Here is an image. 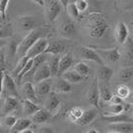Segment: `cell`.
<instances>
[{
    "mask_svg": "<svg viewBox=\"0 0 133 133\" xmlns=\"http://www.w3.org/2000/svg\"><path fill=\"white\" fill-rule=\"evenodd\" d=\"M109 28V24L104 17L98 13H91L89 15L87 29L89 36L94 39L101 38Z\"/></svg>",
    "mask_w": 133,
    "mask_h": 133,
    "instance_id": "cell-1",
    "label": "cell"
},
{
    "mask_svg": "<svg viewBox=\"0 0 133 133\" xmlns=\"http://www.w3.org/2000/svg\"><path fill=\"white\" fill-rule=\"evenodd\" d=\"M42 37V30L41 29H33L31 30L27 36L22 39V41L19 43L16 48L17 56L22 58L26 55L28 50L33 46V44Z\"/></svg>",
    "mask_w": 133,
    "mask_h": 133,
    "instance_id": "cell-2",
    "label": "cell"
},
{
    "mask_svg": "<svg viewBox=\"0 0 133 133\" xmlns=\"http://www.w3.org/2000/svg\"><path fill=\"white\" fill-rule=\"evenodd\" d=\"M85 99L89 102L90 105L97 108L98 103H99V94H98V82L97 78H94V81H91L88 88L85 89L84 92Z\"/></svg>",
    "mask_w": 133,
    "mask_h": 133,
    "instance_id": "cell-3",
    "label": "cell"
},
{
    "mask_svg": "<svg viewBox=\"0 0 133 133\" xmlns=\"http://www.w3.org/2000/svg\"><path fill=\"white\" fill-rule=\"evenodd\" d=\"M96 53L99 55L101 60L108 63H115L121 59V53L118 48L112 49H96Z\"/></svg>",
    "mask_w": 133,
    "mask_h": 133,
    "instance_id": "cell-4",
    "label": "cell"
},
{
    "mask_svg": "<svg viewBox=\"0 0 133 133\" xmlns=\"http://www.w3.org/2000/svg\"><path fill=\"white\" fill-rule=\"evenodd\" d=\"M63 5L59 0H50L46 9V19L48 22H54L61 14Z\"/></svg>",
    "mask_w": 133,
    "mask_h": 133,
    "instance_id": "cell-5",
    "label": "cell"
},
{
    "mask_svg": "<svg viewBox=\"0 0 133 133\" xmlns=\"http://www.w3.org/2000/svg\"><path fill=\"white\" fill-rule=\"evenodd\" d=\"M48 40L45 39V38H40L38 39L35 43L33 44V46L28 50V52L26 53V57L28 59H34L36 58L37 56L41 55V54H44L46 48L48 47Z\"/></svg>",
    "mask_w": 133,
    "mask_h": 133,
    "instance_id": "cell-6",
    "label": "cell"
},
{
    "mask_svg": "<svg viewBox=\"0 0 133 133\" xmlns=\"http://www.w3.org/2000/svg\"><path fill=\"white\" fill-rule=\"evenodd\" d=\"M3 90L6 92V94H8L7 96L18 97V91H17L15 81L13 79L11 75H9L8 72H4V76H3V88H2V91Z\"/></svg>",
    "mask_w": 133,
    "mask_h": 133,
    "instance_id": "cell-7",
    "label": "cell"
},
{
    "mask_svg": "<svg viewBox=\"0 0 133 133\" xmlns=\"http://www.w3.org/2000/svg\"><path fill=\"white\" fill-rule=\"evenodd\" d=\"M52 91L56 94H66L72 91V83L66 82L62 77H58L54 82H52Z\"/></svg>",
    "mask_w": 133,
    "mask_h": 133,
    "instance_id": "cell-8",
    "label": "cell"
},
{
    "mask_svg": "<svg viewBox=\"0 0 133 133\" xmlns=\"http://www.w3.org/2000/svg\"><path fill=\"white\" fill-rule=\"evenodd\" d=\"M51 76V71L50 68L48 66V63L44 62L43 64H41L39 68L34 72L33 74V82L35 83H39L41 81H44L47 78H50Z\"/></svg>",
    "mask_w": 133,
    "mask_h": 133,
    "instance_id": "cell-9",
    "label": "cell"
},
{
    "mask_svg": "<svg viewBox=\"0 0 133 133\" xmlns=\"http://www.w3.org/2000/svg\"><path fill=\"white\" fill-rule=\"evenodd\" d=\"M76 25L74 20H65L61 23L60 27H59V32L61 34V36L65 38H72L76 34Z\"/></svg>",
    "mask_w": 133,
    "mask_h": 133,
    "instance_id": "cell-10",
    "label": "cell"
},
{
    "mask_svg": "<svg viewBox=\"0 0 133 133\" xmlns=\"http://www.w3.org/2000/svg\"><path fill=\"white\" fill-rule=\"evenodd\" d=\"M109 132L131 133L133 132V122H114L108 124Z\"/></svg>",
    "mask_w": 133,
    "mask_h": 133,
    "instance_id": "cell-11",
    "label": "cell"
},
{
    "mask_svg": "<svg viewBox=\"0 0 133 133\" xmlns=\"http://www.w3.org/2000/svg\"><path fill=\"white\" fill-rule=\"evenodd\" d=\"M81 56L82 58L84 60H88V61H92L96 64H98L100 66L104 65L103 61L101 60V58L99 57V55L96 53V51L90 48V47H83L82 48V52H81Z\"/></svg>",
    "mask_w": 133,
    "mask_h": 133,
    "instance_id": "cell-12",
    "label": "cell"
},
{
    "mask_svg": "<svg viewBox=\"0 0 133 133\" xmlns=\"http://www.w3.org/2000/svg\"><path fill=\"white\" fill-rule=\"evenodd\" d=\"M52 79L50 78H47L44 81H41L39 83H36L34 85V89H35V92L37 94V96H45V95H48L52 90Z\"/></svg>",
    "mask_w": 133,
    "mask_h": 133,
    "instance_id": "cell-13",
    "label": "cell"
},
{
    "mask_svg": "<svg viewBox=\"0 0 133 133\" xmlns=\"http://www.w3.org/2000/svg\"><path fill=\"white\" fill-rule=\"evenodd\" d=\"M74 63V58L71 53H66L60 58L59 60V68H58V74L57 77H61L64 72L68 71Z\"/></svg>",
    "mask_w": 133,
    "mask_h": 133,
    "instance_id": "cell-14",
    "label": "cell"
},
{
    "mask_svg": "<svg viewBox=\"0 0 133 133\" xmlns=\"http://www.w3.org/2000/svg\"><path fill=\"white\" fill-rule=\"evenodd\" d=\"M52 118V113L46 108H40L31 115V120L36 124H44Z\"/></svg>",
    "mask_w": 133,
    "mask_h": 133,
    "instance_id": "cell-15",
    "label": "cell"
},
{
    "mask_svg": "<svg viewBox=\"0 0 133 133\" xmlns=\"http://www.w3.org/2000/svg\"><path fill=\"white\" fill-rule=\"evenodd\" d=\"M114 37L118 44H123L125 40L128 38V28L124 22L117 23L115 30H114Z\"/></svg>",
    "mask_w": 133,
    "mask_h": 133,
    "instance_id": "cell-16",
    "label": "cell"
},
{
    "mask_svg": "<svg viewBox=\"0 0 133 133\" xmlns=\"http://www.w3.org/2000/svg\"><path fill=\"white\" fill-rule=\"evenodd\" d=\"M95 117H96V110L94 108H89L87 110H83L82 116L78 118L76 123L78 124L79 126H87L94 121Z\"/></svg>",
    "mask_w": 133,
    "mask_h": 133,
    "instance_id": "cell-17",
    "label": "cell"
},
{
    "mask_svg": "<svg viewBox=\"0 0 133 133\" xmlns=\"http://www.w3.org/2000/svg\"><path fill=\"white\" fill-rule=\"evenodd\" d=\"M102 119L108 123H114V122H133L132 116H130L126 111H122L120 113L113 114V115H103Z\"/></svg>",
    "mask_w": 133,
    "mask_h": 133,
    "instance_id": "cell-18",
    "label": "cell"
},
{
    "mask_svg": "<svg viewBox=\"0 0 133 133\" xmlns=\"http://www.w3.org/2000/svg\"><path fill=\"white\" fill-rule=\"evenodd\" d=\"M32 120L31 118H28V117H20V118H17L15 124L11 127L12 133H21L23 130L30 128L32 125Z\"/></svg>",
    "mask_w": 133,
    "mask_h": 133,
    "instance_id": "cell-19",
    "label": "cell"
},
{
    "mask_svg": "<svg viewBox=\"0 0 133 133\" xmlns=\"http://www.w3.org/2000/svg\"><path fill=\"white\" fill-rule=\"evenodd\" d=\"M37 21L33 16H20L18 20L19 28L23 31H31L35 29Z\"/></svg>",
    "mask_w": 133,
    "mask_h": 133,
    "instance_id": "cell-20",
    "label": "cell"
},
{
    "mask_svg": "<svg viewBox=\"0 0 133 133\" xmlns=\"http://www.w3.org/2000/svg\"><path fill=\"white\" fill-rule=\"evenodd\" d=\"M19 105L18 103V100L17 97L14 96H6L3 101V104H2V113L5 115V114H9L11 113L12 111H14Z\"/></svg>",
    "mask_w": 133,
    "mask_h": 133,
    "instance_id": "cell-21",
    "label": "cell"
},
{
    "mask_svg": "<svg viewBox=\"0 0 133 133\" xmlns=\"http://www.w3.org/2000/svg\"><path fill=\"white\" fill-rule=\"evenodd\" d=\"M60 104H61V101L56 95V92L52 91L49 94V97L45 101V108L50 111L51 113H53L57 108L60 107Z\"/></svg>",
    "mask_w": 133,
    "mask_h": 133,
    "instance_id": "cell-22",
    "label": "cell"
},
{
    "mask_svg": "<svg viewBox=\"0 0 133 133\" xmlns=\"http://www.w3.org/2000/svg\"><path fill=\"white\" fill-rule=\"evenodd\" d=\"M61 77L63 78H65L66 82H69L70 83H78L87 78L83 76H81L79 74H78L75 70H68L62 75Z\"/></svg>",
    "mask_w": 133,
    "mask_h": 133,
    "instance_id": "cell-23",
    "label": "cell"
},
{
    "mask_svg": "<svg viewBox=\"0 0 133 133\" xmlns=\"http://www.w3.org/2000/svg\"><path fill=\"white\" fill-rule=\"evenodd\" d=\"M22 106L23 113H24L25 116H31L38 109H40V106L37 104V102H34V101L27 99V98H25V99L23 100Z\"/></svg>",
    "mask_w": 133,
    "mask_h": 133,
    "instance_id": "cell-24",
    "label": "cell"
},
{
    "mask_svg": "<svg viewBox=\"0 0 133 133\" xmlns=\"http://www.w3.org/2000/svg\"><path fill=\"white\" fill-rule=\"evenodd\" d=\"M113 70L110 69L109 66H106L102 65L101 68L97 71V81L103 82V83H108L110 81V78L113 76Z\"/></svg>",
    "mask_w": 133,
    "mask_h": 133,
    "instance_id": "cell-25",
    "label": "cell"
},
{
    "mask_svg": "<svg viewBox=\"0 0 133 133\" xmlns=\"http://www.w3.org/2000/svg\"><path fill=\"white\" fill-rule=\"evenodd\" d=\"M23 94L25 95V98L32 100L34 102L38 101V96L35 92V89H34V85L32 83L27 82V83H24V85H23Z\"/></svg>",
    "mask_w": 133,
    "mask_h": 133,
    "instance_id": "cell-26",
    "label": "cell"
},
{
    "mask_svg": "<svg viewBox=\"0 0 133 133\" xmlns=\"http://www.w3.org/2000/svg\"><path fill=\"white\" fill-rule=\"evenodd\" d=\"M65 50V46L60 42H52L48 44L44 54H51V55H60Z\"/></svg>",
    "mask_w": 133,
    "mask_h": 133,
    "instance_id": "cell-27",
    "label": "cell"
},
{
    "mask_svg": "<svg viewBox=\"0 0 133 133\" xmlns=\"http://www.w3.org/2000/svg\"><path fill=\"white\" fill-rule=\"evenodd\" d=\"M123 56L127 61H133V39L128 37L123 43Z\"/></svg>",
    "mask_w": 133,
    "mask_h": 133,
    "instance_id": "cell-28",
    "label": "cell"
},
{
    "mask_svg": "<svg viewBox=\"0 0 133 133\" xmlns=\"http://www.w3.org/2000/svg\"><path fill=\"white\" fill-rule=\"evenodd\" d=\"M98 94H99V98L103 101H109L110 97L112 96V92L108 88V85H106V83L103 82L98 83Z\"/></svg>",
    "mask_w": 133,
    "mask_h": 133,
    "instance_id": "cell-29",
    "label": "cell"
},
{
    "mask_svg": "<svg viewBox=\"0 0 133 133\" xmlns=\"http://www.w3.org/2000/svg\"><path fill=\"white\" fill-rule=\"evenodd\" d=\"M133 77L132 66H124L121 68L118 72V79L122 83H127Z\"/></svg>",
    "mask_w": 133,
    "mask_h": 133,
    "instance_id": "cell-30",
    "label": "cell"
},
{
    "mask_svg": "<svg viewBox=\"0 0 133 133\" xmlns=\"http://www.w3.org/2000/svg\"><path fill=\"white\" fill-rule=\"evenodd\" d=\"M74 70L78 72V74H79L81 76L84 77V78H88V77L90 76V69L83 62H78V63H77L75 65V66H74Z\"/></svg>",
    "mask_w": 133,
    "mask_h": 133,
    "instance_id": "cell-31",
    "label": "cell"
},
{
    "mask_svg": "<svg viewBox=\"0 0 133 133\" xmlns=\"http://www.w3.org/2000/svg\"><path fill=\"white\" fill-rule=\"evenodd\" d=\"M115 7L118 11L126 12L133 8V0H116Z\"/></svg>",
    "mask_w": 133,
    "mask_h": 133,
    "instance_id": "cell-32",
    "label": "cell"
},
{
    "mask_svg": "<svg viewBox=\"0 0 133 133\" xmlns=\"http://www.w3.org/2000/svg\"><path fill=\"white\" fill-rule=\"evenodd\" d=\"M66 10L68 12V15L69 17L72 19V20H78L79 18V11L78 10L77 6L74 2H69V4L66 6Z\"/></svg>",
    "mask_w": 133,
    "mask_h": 133,
    "instance_id": "cell-33",
    "label": "cell"
},
{
    "mask_svg": "<svg viewBox=\"0 0 133 133\" xmlns=\"http://www.w3.org/2000/svg\"><path fill=\"white\" fill-rule=\"evenodd\" d=\"M59 60H60V56L59 55H53V58L51 59L48 66L50 68L51 76L52 77H57L58 74V68H59Z\"/></svg>",
    "mask_w": 133,
    "mask_h": 133,
    "instance_id": "cell-34",
    "label": "cell"
},
{
    "mask_svg": "<svg viewBox=\"0 0 133 133\" xmlns=\"http://www.w3.org/2000/svg\"><path fill=\"white\" fill-rule=\"evenodd\" d=\"M83 113V109L82 107H72L71 110L68 111V118L71 120L72 122H76L78 120V118L82 116V114Z\"/></svg>",
    "mask_w": 133,
    "mask_h": 133,
    "instance_id": "cell-35",
    "label": "cell"
},
{
    "mask_svg": "<svg viewBox=\"0 0 133 133\" xmlns=\"http://www.w3.org/2000/svg\"><path fill=\"white\" fill-rule=\"evenodd\" d=\"M122 111H124L122 104H112V103H110L106 107L105 111H104V115H113V114L120 113Z\"/></svg>",
    "mask_w": 133,
    "mask_h": 133,
    "instance_id": "cell-36",
    "label": "cell"
},
{
    "mask_svg": "<svg viewBox=\"0 0 133 133\" xmlns=\"http://www.w3.org/2000/svg\"><path fill=\"white\" fill-rule=\"evenodd\" d=\"M115 92H116V95H118L119 97H121L122 99H125L128 96V94L130 92V89L128 88L126 84H119L117 85L116 89H115Z\"/></svg>",
    "mask_w": 133,
    "mask_h": 133,
    "instance_id": "cell-37",
    "label": "cell"
},
{
    "mask_svg": "<svg viewBox=\"0 0 133 133\" xmlns=\"http://www.w3.org/2000/svg\"><path fill=\"white\" fill-rule=\"evenodd\" d=\"M32 65H33V59H29V60L27 61V63L25 64L24 68L21 70V72H19V74H18V76H17L18 82H21V79H22L24 77H26V75H27L28 72H29V71L31 70Z\"/></svg>",
    "mask_w": 133,
    "mask_h": 133,
    "instance_id": "cell-38",
    "label": "cell"
},
{
    "mask_svg": "<svg viewBox=\"0 0 133 133\" xmlns=\"http://www.w3.org/2000/svg\"><path fill=\"white\" fill-rule=\"evenodd\" d=\"M17 120V117L15 115H11V114H5L4 117H3V119H2V122H3V124L5 125L6 127H9L11 128L14 124H15V122Z\"/></svg>",
    "mask_w": 133,
    "mask_h": 133,
    "instance_id": "cell-39",
    "label": "cell"
},
{
    "mask_svg": "<svg viewBox=\"0 0 133 133\" xmlns=\"http://www.w3.org/2000/svg\"><path fill=\"white\" fill-rule=\"evenodd\" d=\"M74 3L76 4L79 13H83V12H84L89 8V2H88V0H77Z\"/></svg>",
    "mask_w": 133,
    "mask_h": 133,
    "instance_id": "cell-40",
    "label": "cell"
},
{
    "mask_svg": "<svg viewBox=\"0 0 133 133\" xmlns=\"http://www.w3.org/2000/svg\"><path fill=\"white\" fill-rule=\"evenodd\" d=\"M21 60L19 61V63H18V65H17L16 69L13 71V74L14 75H16V76H18V74L21 72V70H22L23 68H24V66H25V64L27 63V61L29 60L26 56H24V57H22V58H20Z\"/></svg>",
    "mask_w": 133,
    "mask_h": 133,
    "instance_id": "cell-41",
    "label": "cell"
},
{
    "mask_svg": "<svg viewBox=\"0 0 133 133\" xmlns=\"http://www.w3.org/2000/svg\"><path fill=\"white\" fill-rule=\"evenodd\" d=\"M10 0H0V15L5 20L6 11H7V6L9 4Z\"/></svg>",
    "mask_w": 133,
    "mask_h": 133,
    "instance_id": "cell-42",
    "label": "cell"
},
{
    "mask_svg": "<svg viewBox=\"0 0 133 133\" xmlns=\"http://www.w3.org/2000/svg\"><path fill=\"white\" fill-rule=\"evenodd\" d=\"M12 32L10 29H5L3 26H0V39H6L7 37H10Z\"/></svg>",
    "mask_w": 133,
    "mask_h": 133,
    "instance_id": "cell-43",
    "label": "cell"
},
{
    "mask_svg": "<svg viewBox=\"0 0 133 133\" xmlns=\"http://www.w3.org/2000/svg\"><path fill=\"white\" fill-rule=\"evenodd\" d=\"M123 101H124V99H122L121 97H119L116 94H114V95L112 94V96H111L110 99H109V102L112 103V104H122Z\"/></svg>",
    "mask_w": 133,
    "mask_h": 133,
    "instance_id": "cell-44",
    "label": "cell"
},
{
    "mask_svg": "<svg viewBox=\"0 0 133 133\" xmlns=\"http://www.w3.org/2000/svg\"><path fill=\"white\" fill-rule=\"evenodd\" d=\"M38 132L40 133H53L54 132V129L51 127V126H48V125H43L39 128Z\"/></svg>",
    "mask_w": 133,
    "mask_h": 133,
    "instance_id": "cell-45",
    "label": "cell"
},
{
    "mask_svg": "<svg viewBox=\"0 0 133 133\" xmlns=\"http://www.w3.org/2000/svg\"><path fill=\"white\" fill-rule=\"evenodd\" d=\"M3 76H4V70L0 71V95L2 94V88H3Z\"/></svg>",
    "mask_w": 133,
    "mask_h": 133,
    "instance_id": "cell-46",
    "label": "cell"
},
{
    "mask_svg": "<svg viewBox=\"0 0 133 133\" xmlns=\"http://www.w3.org/2000/svg\"><path fill=\"white\" fill-rule=\"evenodd\" d=\"M126 100V102H128L129 104H133V91H130L129 94H128V96L125 98Z\"/></svg>",
    "mask_w": 133,
    "mask_h": 133,
    "instance_id": "cell-47",
    "label": "cell"
},
{
    "mask_svg": "<svg viewBox=\"0 0 133 133\" xmlns=\"http://www.w3.org/2000/svg\"><path fill=\"white\" fill-rule=\"evenodd\" d=\"M7 40L6 39H0V49H2L4 46H6L7 45Z\"/></svg>",
    "mask_w": 133,
    "mask_h": 133,
    "instance_id": "cell-48",
    "label": "cell"
},
{
    "mask_svg": "<svg viewBox=\"0 0 133 133\" xmlns=\"http://www.w3.org/2000/svg\"><path fill=\"white\" fill-rule=\"evenodd\" d=\"M4 70V58L2 56H0V71Z\"/></svg>",
    "mask_w": 133,
    "mask_h": 133,
    "instance_id": "cell-49",
    "label": "cell"
},
{
    "mask_svg": "<svg viewBox=\"0 0 133 133\" xmlns=\"http://www.w3.org/2000/svg\"><path fill=\"white\" fill-rule=\"evenodd\" d=\"M33 2H35L39 6H45V0H33Z\"/></svg>",
    "mask_w": 133,
    "mask_h": 133,
    "instance_id": "cell-50",
    "label": "cell"
},
{
    "mask_svg": "<svg viewBox=\"0 0 133 133\" xmlns=\"http://www.w3.org/2000/svg\"><path fill=\"white\" fill-rule=\"evenodd\" d=\"M60 2H61V4L63 5L64 8H66V6L69 4V2H70V0H59Z\"/></svg>",
    "mask_w": 133,
    "mask_h": 133,
    "instance_id": "cell-51",
    "label": "cell"
},
{
    "mask_svg": "<svg viewBox=\"0 0 133 133\" xmlns=\"http://www.w3.org/2000/svg\"><path fill=\"white\" fill-rule=\"evenodd\" d=\"M99 131L98 130H95V128H90L89 130L87 131V133H98Z\"/></svg>",
    "mask_w": 133,
    "mask_h": 133,
    "instance_id": "cell-52",
    "label": "cell"
},
{
    "mask_svg": "<svg viewBox=\"0 0 133 133\" xmlns=\"http://www.w3.org/2000/svg\"><path fill=\"white\" fill-rule=\"evenodd\" d=\"M3 20H4V19H3V18L1 17V15H0V25H2V22H3Z\"/></svg>",
    "mask_w": 133,
    "mask_h": 133,
    "instance_id": "cell-53",
    "label": "cell"
},
{
    "mask_svg": "<svg viewBox=\"0 0 133 133\" xmlns=\"http://www.w3.org/2000/svg\"><path fill=\"white\" fill-rule=\"evenodd\" d=\"M131 116H132V119H133V107L131 108Z\"/></svg>",
    "mask_w": 133,
    "mask_h": 133,
    "instance_id": "cell-54",
    "label": "cell"
},
{
    "mask_svg": "<svg viewBox=\"0 0 133 133\" xmlns=\"http://www.w3.org/2000/svg\"><path fill=\"white\" fill-rule=\"evenodd\" d=\"M75 1H77V0H70V2H75Z\"/></svg>",
    "mask_w": 133,
    "mask_h": 133,
    "instance_id": "cell-55",
    "label": "cell"
},
{
    "mask_svg": "<svg viewBox=\"0 0 133 133\" xmlns=\"http://www.w3.org/2000/svg\"><path fill=\"white\" fill-rule=\"evenodd\" d=\"M0 131H1V122H0Z\"/></svg>",
    "mask_w": 133,
    "mask_h": 133,
    "instance_id": "cell-56",
    "label": "cell"
},
{
    "mask_svg": "<svg viewBox=\"0 0 133 133\" xmlns=\"http://www.w3.org/2000/svg\"><path fill=\"white\" fill-rule=\"evenodd\" d=\"M132 31H133V25H132Z\"/></svg>",
    "mask_w": 133,
    "mask_h": 133,
    "instance_id": "cell-57",
    "label": "cell"
}]
</instances>
